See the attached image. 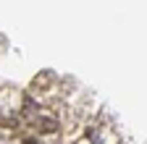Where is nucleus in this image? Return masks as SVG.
<instances>
[{
	"label": "nucleus",
	"instance_id": "nucleus-1",
	"mask_svg": "<svg viewBox=\"0 0 147 144\" xmlns=\"http://www.w3.org/2000/svg\"><path fill=\"white\" fill-rule=\"evenodd\" d=\"M21 118L32 126V129L42 131V134H53V131H58V121H55L50 113H45L42 107H37L32 100L24 102V107H21Z\"/></svg>",
	"mask_w": 147,
	"mask_h": 144
}]
</instances>
